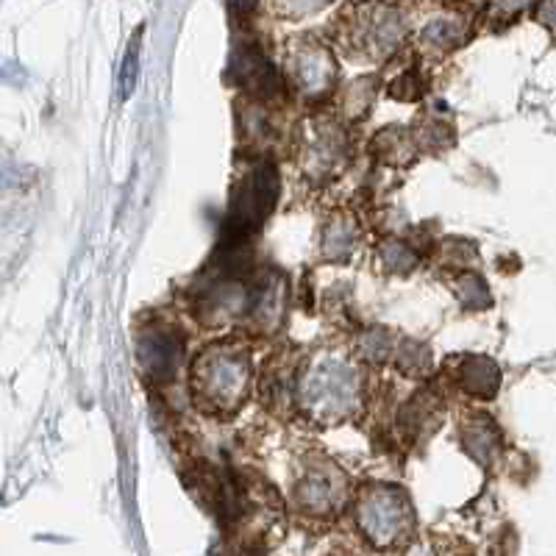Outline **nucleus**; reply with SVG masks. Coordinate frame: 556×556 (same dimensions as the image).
<instances>
[{
    "label": "nucleus",
    "instance_id": "1a4fd4ad",
    "mask_svg": "<svg viewBox=\"0 0 556 556\" xmlns=\"http://www.w3.org/2000/svg\"><path fill=\"white\" fill-rule=\"evenodd\" d=\"M184 340L170 326H151V329L139 331L137 340V359L142 374L148 379L170 381L181 365Z\"/></svg>",
    "mask_w": 556,
    "mask_h": 556
},
{
    "label": "nucleus",
    "instance_id": "423d86ee",
    "mask_svg": "<svg viewBox=\"0 0 556 556\" xmlns=\"http://www.w3.org/2000/svg\"><path fill=\"white\" fill-rule=\"evenodd\" d=\"M337 64L331 51L317 39H295L287 45V84L298 96L317 101L334 89Z\"/></svg>",
    "mask_w": 556,
    "mask_h": 556
},
{
    "label": "nucleus",
    "instance_id": "f257e3e1",
    "mask_svg": "<svg viewBox=\"0 0 556 556\" xmlns=\"http://www.w3.org/2000/svg\"><path fill=\"white\" fill-rule=\"evenodd\" d=\"M251 362L245 351L235 345H212L192 367V392L198 406L212 415H231L248 399Z\"/></svg>",
    "mask_w": 556,
    "mask_h": 556
},
{
    "label": "nucleus",
    "instance_id": "f3484780",
    "mask_svg": "<svg viewBox=\"0 0 556 556\" xmlns=\"http://www.w3.org/2000/svg\"><path fill=\"white\" fill-rule=\"evenodd\" d=\"M424 92H426V84L417 70H406L404 76L395 78L390 87V96L399 98V101H417Z\"/></svg>",
    "mask_w": 556,
    "mask_h": 556
},
{
    "label": "nucleus",
    "instance_id": "ddd939ff",
    "mask_svg": "<svg viewBox=\"0 0 556 556\" xmlns=\"http://www.w3.org/2000/svg\"><path fill=\"white\" fill-rule=\"evenodd\" d=\"M374 153L390 165H406L415 156V139L401 128H387L374 139Z\"/></svg>",
    "mask_w": 556,
    "mask_h": 556
},
{
    "label": "nucleus",
    "instance_id": "7ed1b4c3",
    "mask_svg": "<svg viewBox=\"0 0 556 556\" xmlns=\"http://www.w3.org/2000/svg\"><path fill=\"white\" fill-rule=\"evenodd\" d=\"M337 34L348 53L379 62L392 56L404 42V20L387 0H365L351 3L337 20Z\"/></svg>",
    "mask_w": 556,
    "mask_h": 556
},
{
    "label": "nucleus",
    "instance_id": "6ab92c4d",
    "mask_svg": "<svg viewBox=\"0 0 556 556\" xmlns=\"http://www.w3.org/2000/svg\"><path fill=\"white\" fill-rule=\"evenodd\" d=\"M329 0H278V9L285 12V17H304V14L317 12Z\"/></svg>",
    "mask_w": 556,
    "mask_h": 556
},
{
    "label": "nucleus",
    "instance_id": "9b49d317",
    "mask_svg": "<svg viewBox=\"0 0 556 556\" xmlns=\"http://www.w3.org/2000/svg\"><path fill=\"white\" fill-rule=\"evenodd\" d=\"M420 42L426 51L448 53L456 45L465 42V20L456 14H445V17H434L429 26L420 31Z\"/></svg>",
    "mask_w": 556,
    "mask_h": 556
},
{
    "label": "nucleus",
    "instance_id": "0eeeda50",
    "mask_svg": "<svg viewBox=\"0 0 556 556\" xmlns=\"http://www.w3.org/2000/svg\"><path fill=\"white\" fill-rule=\"evenodd\" d=\"M348 498V479L337 465L315 462L295 484V504L312 518H331Z\"/></svg>",
    "mask_w": 556,
    "mask_h": 556
},
{
    "label": "nucleus",
    "instance_id": "dca6fc26",
    "mask_svg": "<svg viewBox=\"0 0 556 556\" xmlns=\"http://www.w3.org/2000/svg\"><path fill=\"white\" fill-rule=\"evenodd\" d=\"M399 365L404 367V374L417 376L426 374L431 365L429 351L424 345H417V342H404V348H399Z\"/></svg>",
    "mask_w": 556,
    "mask_h": 556
},
{
    "label": "nucleus",
    "instance_id": "f03ea898",
    "mask_svg": "<svg viewBox=\"0 0 556 556\" xmlns=\"http://www.w3.org/2000/svg\"><path fill=\"white\" fill-rule=\"evenodd\" d=\"M359 381L354 367L337 354H317L298 381V401L320 424H340L356 409Z\"/></svg>",
    "mask_w": 556,
    "mask_h": 556
},
{
    "label": "nucleus",
    "instance_id": "f8f14e48",
    "mask_svg": "<svg viewBox=\"0 0 556 556\" xmlns=\"http://www.w3.org/2000/svg\"><path fill=\"white\" fill-rule=\"evenodd\" d=\"M356 226L351 217H334L323 237V253L329 256V262H345L356 248Z\"/></svg>",
    "mask_w": 556,
    "mask_h": 556
},
{
    "label": "nucleus",
    "instance_id": "20e7f679",
    "mask_svg": "<svg viewBox=\"0 0 556 556\" xmlns=\"http://www.w3.org/2000/svg\"><path fill=\"white\" fill-rule=\"evenodd\" d=\"M354 520L362 538L374 548H404L415 534V513L404 490L392 484H370L356 495Z\"/></svg>",
    "mask_w": 556,
    "mask_h": 556
},
{
    "label": "nucleus",
    "instance_id": "4468645a",
    "mask_svg": "<svg viewBox=\"0 0 556 556\" xmlns=\"http://www.w3.org/2000/svg\"><path fill=\"white\" fill-rule=\"evenodd\" d=\"M454 281H456L454 285L456 295H459V301L468 306V309H486V306L493 304V295H490V290H486V285L479 276L459 273Z\"/></svg>",
    "mask_w": 556,
    "mask_h": 556
},
{
    "label": "nucleus",
    "instance_id": "2eb2a0df",
    "mask_svg": "<svg viewBox=\"0 0 556 556\" xmlns=\"http://www.w3.org/2000/svg\"><path fill=\"white\" fill-rule=\"evenodd\" d=\"M379 256H381V262H384V265L390 267V270H395V273H409L412 267H415V262H417V253L401 240L381 242Z\"/></svg>",
    "mask_w": 556,
    "mask_h": 556
},
{
    "label": "nucleus",
    "instance_id": "6e6552de",
    "mask_svg": "<svg viewBox=\"0 0 556 556\" xmlns=\"http://www.w3.org/2000/svg\"><path fill=\"white\" fill-rule=\"evenodd\" d=\"M348 156V137L334 121H315L306 128V139L301 146V165L306 176L329 178L342 167Z\"/></svg>",
    "mask_w": 556,
    "mask_h": 556
},
{
    "label": "nucleus",
    "instance_id": "a211bd4d",
    "mask_svg": "<svg viewBox=\"0 0 556 556\" xmlns=\"http://www.w3.org/2000/svg\"><path fill=\"white\" fill-rule=\"evenodd\" d=\"M392 351V342L387 331H367L365 337L359 340V354H365L370 362H384Z\"/></svg>",
    "mask_w": 556,
    "mask_h": 556
},
{
    "label": "nucleus",
    "instance_id": "9d476101",
    "mask_svg": "<svg viewBox=\"0 0 556 556\" xmlns=\"http://www.w3.org/2000/svg\"><path fill=\"white\" fill-rule=\"evenodd\" d=\"M459 387L468 395H476V399H493L495 390H498L495 362L484 359V356H470V359H465V365L459 370Z\"/></svg>",
    "mask_w": 556,
    "mask_h": 556
},
{
    "label": "nucleus",
    "instance_id": "39448f33",
    "mask_svg": "<svg viewBox=\"0 0 556 556\" xmlns=\"http://www.w3.org/2000/svg\"><path fill=\"white\" fill-rule=\"evenodd\" d=\"M276 198H278L276 167L273 165L253 167V170L242 178L240 187H237L235 198H231V208H228L223 242H228V245H245L248 235L256 231V228L267 220Z\"/></svg>",
    "mask_w": 556,
    "mask_h": 556
}]
</instances>
